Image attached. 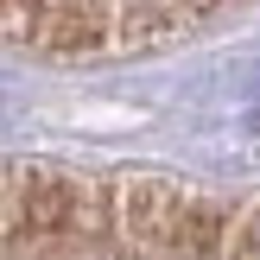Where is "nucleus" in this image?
Segmentation results:
<instances>
[{
	"instance_id": "f257e3e1",
	"label": "nucleus",
	"mask_w": 260,
	"mask_h": 260,
	"mask_svg": "<svg viewBox=\"0 0 260 260\" xmlns=\"http://www.w3.org/2000/svg\"><path fill=\"white\" fill-rule=\"evenodd\" d=\"M254 0H0V45L38 57H127L159 51Z\"/></svg>"
}]
</instances>
